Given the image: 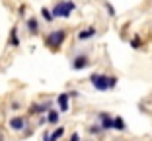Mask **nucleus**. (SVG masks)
Returning <instances> with one entry per match:
<instances>
[{
    "instance_id": "7",
    "label": "nucleus",
    "mask_w": 152,
    "mask_h": 141,
    "mask_svg": "<svg viewBox=\"0 0 152 141\" xmlns=\"http://www.w3.org/2000/svg\"><path fill=\"white\" fill-rule=\"evenodd\" d=\"M68 100H70L68 92H63V94H58L57 104H58V110H61V112H68Z\"/></svg>"
},
{
    "instance_id": "12",
    "label": "nucleus",
    "mask_w": 152,
    "mask_h": 141,
    "mask_svg": "<svg viewBox=\"0 0 152 141\" xmlns=\"http://www.w3.org/2000/svg\"><path fill=\"white\" fill-rule=\"evenodd\" d=\"M113 129H117V131H125L127 129V123H125V120L123 118H113Z\"/></svg>"
},
{
    "instance_id": "3",
    "label": "nucleus",
    "mask_w": 152,
    "mask_h": 141,
    "mask_svg": "<svg viewBox=\"0 0 152 141\" xmlns=\"http://www.w3.org/2000/svg\"><path fill=\"white\" fill-rule=\"evenodd\" d=\"M64 39H66V30H55V32H51L49 35L45 37V45L49 47V49L57 51L64 43Z\"/></svg>"
},
{
    "instance_id": "19",
    "label": "nucleus",
    "mask_w": 152,
    "mask_h": 141,
    "mask_svg": "<svg viewBox=\"0 0 152 141\" xmlns=\"http://www.w3.org/2000/svg\"><path fill=\"white\" fill-rule=\"evenodd\" d=\"M105 8H107L109 16H115V10H113V6H111V4H105Z\"/></svg>"
},
{
    "instance_id": "11",
    "label": "nucleus",
    "mask_w": 152,
    "mask_h": 141,
    "mask_svg": "<svg viewBox=\"0 0 152 141\" xmlns=\"http://www.w3.org/2000/svg\"><path fill=\"white\" fill-rule=\"evenodd\" d=\"M94 35H96V27L90 26V27H86V30H82V32L78 33V39L84 41V39H90V37H94Z\"/></svg>"
},
{
    "instance_id": "1",
    "label": "nucleus",
    "mask_w": 152,
    "mask_h": 141,
    "mask_svg": "<svg viewBox=\"0 0 152 141\" xmlns=\"http://www.w3.org/2000/svg\"><path fill=\"white\" fill-rule=\"evenodd\" d=\"M90 82L96 90H109V88H115L117 84V77H107V75H99V73H94L90 77Z\"/></svg>"
},
{
    "instance_id": "18",
    "label": "nucleus",
    "mask_w": 152,
    "mask_h": 141,
    "mask_svg": "<svg viewBox=\"0 0 152 141\" xmlns=\"http://www.w3.org/2000/svg\"><path fill=\"white\" fill-rule=\"evenodd\" d=\"M43 141H55V139L51 137V133H49V131H45V133H43Z\"/></svg>"
},
{
    "instance_id": "2",
    "label": "nucleus",
    "mask_w": 152,
    "mask_h": 141,
    "mask_svg": "<svg viewBox=\"0 0 152 141\" xmlns=\"http://www.w3.org/2000/svg\"><path fill=\"white\" fill-rule=\"evenodd\" d=\"M74 2H70V0H61V2H57V4L53 6V10H51V14H53V18H70L72 10H74Z\"/></svg>"
},
{
    "instance_id": "14",
    "label": "nucleus",
    "mask_w": 152,
    "mask_h": 141,
    "mask_svg": "<svg viewBox=\"0 0 152 141\" xmlns=\"http://www.w3.org/2000/svg\"><path fill=\"white\" fill-rule=\"evenodd\" d=\"M41 16H43V20H45V22H49V24H51V22H53V20H55V18H53V14H51V10H49V8H41Z\"/></svg>"
},
{
    "instance_id": "5",
    "label": "nucleus",
    "mask_w": 152,
    "mask_h": 141,
    "mask_svg": "<svg viewBox=\"0 0 152 141\" xmlns=\"http://www.w3.org/2000/svg\"><path fill=\"white\" fill-rule=\"evenodd\" d=\"M51 110V102H33L29 106V114L31 116H39V114H47Z\"/></svg>"
},
{
    "instance_id": "16",
    "label": "nucleus",
    "mask_w": 152,
    "mask_h": 141,
    "mask_svg": "<svg viewBox=\"0 0 152 141\" xmlns=\"http://www.w3.org/2000/svg\"><path fill=\"white\" fill-rule=\"evenodd\" d=\"M140 43H142V41H140L139 35H134L133 39H131V47H133V49H140Z\"/></svg>"
},
{
    "instance_id": "22",
    "label": "nucleus",
    "mask_w": 152,
    "mask_h": 141,
    "mask_svg": "<svg viewBox=\"0 0 152 141\" xmlns=\"http://www.w3.org/2000/svg\"><path fill=\"white\" fill-rule=\"evenodd\" d=\"M70 141H80V135H78V133H72V135H70Z\"/></svg>"
},
{
    "instance_id": "4",
    "label": "nucleus",
    "mask_w": 152,
    "mask_h": 141,
    "mask_svg": "<svg viewBox=\"0 0 152 141\" xmlns=\"http://www.w3.org/2000/svg\"><path fill=\"white\" fill-rule=\"evenodd\" d=\"M8 128L12 131H23L27 128V118L26 116H12L8 120Z\"/></svg>"
},
{
    "instance_id": "20",
    "label": "nucleus",
    "mask_w": 152,
    "mask_h": 141,
    "mask_svg": "<svg viewBox=\"0 0 152 141\" xmlns=\"http://www.w3.org/2000/svg\"><path fill=\"white\" fill-rule=\"evenodd\" d=\"M90 131H92V133H99V131H102V128H99V125H92Z\"/></svg>"
},
{
    "instance_id": "15",
    "label": "nucleus",
    "mask_w": 152,
    "mask_h": 141,
    "mask_svg": "<svg viewBox=\"0 0 152 141\" xmlns=\"http://www.w3.org/2000/svg\"><path fill=\"white\" fill-rule=\"evenodd\" d=\"M63 135H64V128H57V129H55L53 133H51V137H53L55 141H58V139H61Z\"/></svg>"
},
{
    "instance_id": "23",
    "label": "nucleus",
    "mask_w": 152,
    "mask_h": 141,
    "mask_svg": "<svg viewBox=\"0 0 152 141\" xmlns=\"http://www.w3.org/2000/svg\"><path fill=\"white\" fill-rule=\"evenodd\" d=\"M0 141H4V133L2 131H0Z\"/></svg>"
},
{
    "instance_id": "13",
    "label": "nucleus",
    "mask_w": 152,
    "mask_h": 141,
    "mask_svg": "<svg viewBox=\"0 0 152 141\" xmlns=\"http://www.w3.org/2000/svg\"><path fill=\"white\" fill-rule=\"evenodd\" d=\"M45 120H47V123H53V125H55V123H58V112H57V110H49Z\"/></svg>"
},
{
    "instance_id": "8",
    "label": "nucleus",
    "mask_w": 152,
    "mask_h": 141,
    "mask_svg": "<svg viewBox=\"0 0 152 141\" xmlns=\"http://www.w3.org/2000/svg\"><path fill=\"white\" fill-rule=\"evenodd\" d=\"M26 26H27V32L31 33V35H37L39 33V22H37V18H27L26 20Z\"/></svg>"
},
{
    "instance_id": "21",
    "label": "nucleus",
    "mask_w": 152,
    "mask_h": 141,
    "mask_svg": "<svg viewBox=\"0 0 152 141\" xmlns=\"http://www.w3.org/2000/svg\"><path fill=\"white\" fill-rule=\"evenodd\" d=\"M18 14H20V18H23V14H26V6H20V8H18Z\"/></svg>"
},
{
    "instance_id": "10",
    "label": "nucleus",
    "mask_w": 152,
    "mask_h": 141,
    "mask_svg": "<svg viewBox=\"0 0 152 141\" xmlns=\"http://www.w3.org/2000/svg\"><path fill=\"white\" fill-rule=\"evenodd\" d=\"M99 122H102L99 125L102 129H113V118L109 114H99Z\"/></svg>"
},
{
    "instance_id": "9",
    "label": "nucleus",
    "mask_w": 152,
    "mask_h": 141,
    "mask_svg": "<svg viewBox=\"0 0 152 141\" xmlns=\"http://www.w3.org/2000/svg\"><path fill=\"white\" fill-rule=\"evenodd\" d=\"M8 45L10 47H20V35H18V27H12L8 35Z\"/></svg>"
},
{
    "instance_id": "17",
    "label": "nucleus",
    "mask_w": 152,
    "mask_h": 141,
    "mask_svg": "<svg viewBox=\"0 0 152 141\" xmlns=\"http://www.w3.org/2000/svg\"><path fill=\"white\" fill-rule=\"evenodd\" d=\"M20 108H22V104H20L18 100H12V102H10V110H12V112H18Z\"/></svg>"
},
{
    "instance_id": "6",
    "label": "nucleus",
    "mask_w": 152,
    "mask_h": 141,
    "mask_svg": "<svg viewBox=\"0 0 152 141\" xmlns=\"http://www.w3.org/2000/svg\"><path fill=\"white\" fill-rule=\"evenodd\" d=\"M88 65H90V59L86 55H78V57H74V61H72V69H74V71H82V69H86Z\"/></svg>"
}]
</instances>
